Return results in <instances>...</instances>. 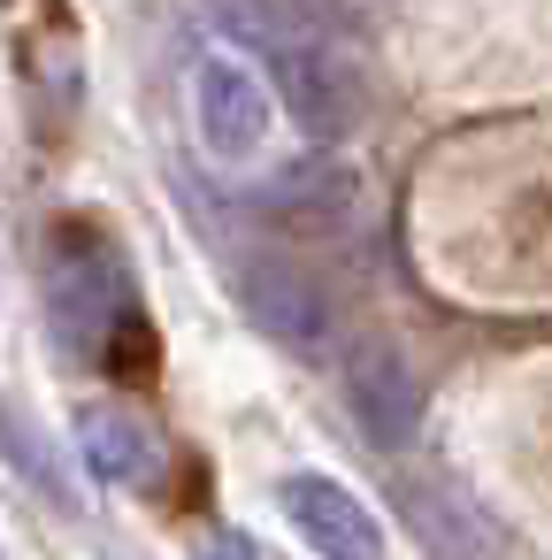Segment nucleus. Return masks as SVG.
<instances>
[{
	"label": "nucleus",
	"mask_w": 552,
	"mask_h": 560,
	"mask_svg": "<svg viewBox=\"0 0 552 560\" xmlns=\"http://www.w3.org/2000/svg\"><path fill=\"white\" fill-rule=\"evenodd\" d=\"M277 506H284L292 537H300L315 560H384V522H376L338 476L300 468V476L277 483Z\"/></svg>",
	"instance_id": "5"
},
{
	"label": "nucleus",
	"mask_w": 552,
	"mask_h": 560,
	"mask_svg": "<svg viewBox=\"0 0 552 560\" xmlns=\"http://www.w3.org/2000/svg\"><path fill=\"white\" fill-rule=\"evenodd\" d=\"M238 307L261 338H277L284 353L315 361L330 338H338V315H330V292L300 269V261H246L238 269Z\"/></svg>",
	"instance_id": "3"
},
{
	"label": "nucleus",
	"mask_w": 552,
	"mask_h": 560,
	"mask_svg": "<svg viewBox=\"0 0 552 560\" xmlns=\"http://www.w3.org/2000/svg\"><path fill=\"white\" fill-rule=\"evenodd\" d=\"M0 453L24 460V476H32L47 499H70V491H62V476H55V460H47V445H39V438H32V422H16L9 407H0Z\"/></svg>",
	"instance_id": "9"
},
{
	"label": "nucleus",
	"mask_w": 552,
	"mask_h": 560,
	"mask_svg": "<svg viewBox=\"0 0 552 560\" xmlns=\"http://www.w3.org/2000/svg\"><path fill=\"white\" fill-rule=\"evenodd\" d=\"M238 552H246L238 537H215V552H208V560H238Z\"/></svg>",
	"instance_id": "10"
},
{
	"label": "nucleus",
	"mask_w": 552,
	"mask_h": 560,
	"mask_svg": "<svg viewBox=\"0 0 552 560\" xmlns=\"http://www.w3.org/2000/svg\"><path fill=\"white\" fill-rule=\"evenodd\" d=\"M192 124L208 139L215 162H254L269 139V93L254 70H238L231 55H200L192 62Z\"/></svg>",
	"instance_id": "6"
},
{
	"label": "nucleus",
	"mask_w": 552,
	"mask_h": 560,
	"mask_svg": "<svg viewBox=\"0 0 552 560\" xmlns=\"http://www.w3.org/2000/svg\"><path fill=\"white\" fill-rule=\"evenodd\" d=\"M78 453H85V468H93L101 483H116V491H154L162 468H169L162 430H154L139 407H124V399H85V407H78Z\"/></svg>",
	"instance_id": "7"
},
{
	"label": "nucleus",
	"mask_w": 552,
	"mask_h": 560,
	"mask_svg": "<svg viewBox=\"0 0 552 560\" xmlns=\"http://www.w3.org/2000/svg\"><path fill=\"white\" fill-rule=\"evenodd\" d=\"M345 407H353V422H361L368 445L399 453V445H414L430 399H422L414 361H407L391 338H361V346L345 353Z\"/></svg>",
	"instance_id": "4"
},
{
	"label": "nucleus",
	"mask_w": 552,
	"mask_h": 560,
	"mask_svg": "<svg viewBox=\"0 0 552 560\" xmlns=\"http://www.w3.org/2000/svg\"><path fill=\"white\" fill-rule=\"evenodd\" d=\"M47 315H55V338H62L78 361H108V353L131 338V323H139L124 254L101 246V238L62 246V261H55V277H47Z\"/></svg>",
	"instance_id": "2"
},
{
	"label": "nucleus",
	"mask_w": 552,
	"mask_h": 560,
	"mask_svg": "<svg viewBox=\"0 0 552 560\" xmlns=\"http://www.w3.org/2000/svg\"><path fill=\"white\" fill-rule=\"evenodd\" d=\"M215 16H223V32H238V39H254V47L269 55L277 101L292 108V124H300L307 139L353 131V116H361V78L345 70V55H338L322 32L292 24L284 9H261V0H223Z\"/></svg>",
	"instance_id": "1"
},
{
	"label": "nucleus",
	"mask_w": 552,
	"mask_h": 560,
	"mask_svg": "<svg viewBox=\"0 0 552 560\" xmlns=\"http://www.w3.org/2000/svg\"><path fill=\"white\" fill-rule=\"evenodd\" d=\"M269 208L284 215V223H307V231H345L353 223V208H361V177L345 170V162H292L284 177H277V192H269Z\"/></svg>",
	"instance_id": "8"
}]
</instances>
